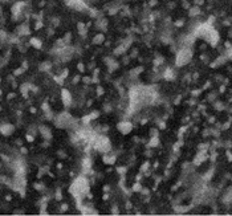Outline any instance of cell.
<instances>
[{
	"mask_svg": "<svg viewBox=\"0 0 232 216\" xmlns=\"http://www.w3.org/2000/svg\"><path fill=\"white\" fill-rule=\"evenodd\" d=\"M88 190H89V184L85 178L76 179V182L72 184V187H70V191H72L76 196H81V195L86 194Z\"/></svg>",
	"mask_w": 232,
	"mask_h": 216,
	"instance_id": "1",
	"label": "cell"
},
{
	"mask_svg": "<svg viewBox=\"0 0 232 216\" xmlns=\"http://www.w3.org/2000/svg\"><path fill=\"white\" fill-rule=\"evenodd\" d=\"M192 59V52L190 49H182L180 52L176 56V65L182 67V65H186L191 61Z\"/></svg>",
	"mask_w": 232,
	"mask_h": 216,
	"instance_id": "2",
	"label": "cell"
},
{
	"mask_svg": "<svg viewBox=\"0 0 232 216\" xmlns=\"http://www.w3.org/2000/svg\"><path fill=\"white\" fill-rule=\"evenodd\" d=\"M96 149L98 151L102 152H106L110 150V142L106 137H97V141H96Z\"/></svg>",
	"mask_w": 232,
	"mask_h": 216,
	"instance_id": "3",
	"label": "cell"
},
{
	"mask_svg": "<svg viewBox=\"0 0 232 216\" xmlns=\"http://www.w3.org/2000/svg\"><path fill=\"white\" fill-rule=\"evenodd\" d=\"M61 97H62V102H64L65 106H69V105L72 104V96H70L69 90L62 89V90H61Z\"/></svg>",
	"mask_w": 232,
	"mask_h": 216,
	"instance_id": "4",
	"label": "cell"
},
{
	"mask_svg": "<svg viewBox=\"0 0 232 216\" xmlns=\"http://www.w3.org/2000/svg\"><path fill=\"white\" fill-rule=\"evenodd\" d=\"M133 129V125L130 122H121L118 125V130L121 131L122 134H129V131Z\"/></svg>",
	"mask_w": 232,
	"mask_h": 216,
	"instance_id": "5",
	"label": "cell"
},
{
	"mask_svg": "<svg viewBox=\"0 0 232 216\" xmlns=\"http://www.w3.org/2000/svg\"><path fill=\"white\" fill-rule=\"evenodd\" d=\"M0 131H1L3 135H11V134L14 133V126L12 125H3L1 127H0Z\"/></svg>",
	"mask_w": 232,
	"mask_h": 216,
	"instance_id": "6",
	"label": "cell"
},
{
	"mask_svg": "<svg viewBox=\"0 0 232 216\" xmlns=\"http://www.w3.org/2000/svg\"><path fill=\"white\" fill-rule=\"evenodd\" d=\"M40 131H41V134H43V135H45V138H47V139H49V138L52 137L51 131H49L47 127H41V129H40Z\"/></svg>",
	"mask_w": 232,
	"mask_h": 216,
	"instance_id": "7",
	"label": "cell"
},
{
	"mask_svg": "<svg viewBox=\"0 0 232 216\" xmlns=\"http://www.w3.org/2000/svg\"><path fill=\"white\" fill-rule=\"evenodd\" d=\"M102 41H104V35H97L96 37H94L93 43H94V44H101Z\"/></svg>",
	"mask_w": 232,
	"mask_h": 216,
	"instance_id": "8",
	"label": "cell"
},
{
	"mask_svg": "<svg viewBox=\"0 0 232 216\" xmlns=\"http://www.w3.org/2000/svg\"><path fill=\"white\" fill-rule=\"evenodd\" d=\"M31 44H32V45H35L36 48H41V43H40V40H39V39H32V40H31Z\"/></svg>",
	"mask_w": 232,
	"mask_h": 216,
	"instance_id": "9",
	"label": "cell"
},
{
	"mask_svg": "<svg viewBox=\"0 0 232 216\" xmlns=\"http://www.w3.org/2000/svg\"><path fill=\"white\" fill-rule=\"evenodd\" d=\"M104 162L105 163H114L115 158L114 157H104Z\"/></svg>",
	"mask_w": 232,
	"mask_h": 216,
	"instance_id": "10",
	"label": "cell"
},
{
	"mask_svg": "<svg viewBox=\"0 0 232 216\" xmlns=\"http://www.w3.org/2000/svg\"><path fill=\"white\" fill-rule=\"evenodd\" d=\"M198 14H200V11H199V8H198V7H195V8L191 9V15H198Z\"/></svg>",
	"mask_w": 232,
	"mask_h": 216,
	"instance_id": "11",
	"label": "cell"
},
{
	"mask_svg": "<svg viewBox=\"0 0 232 216\" xmlns=\"http://www.w3.org/2000/svg\"><path fill=\"white\" fill-rule=\"evenodd\" d=\"M166 73H167V74H165V77L167 78V80H170V77H173V70H170V69H168Z\"/></svg>",
	"mask_w": 232,
	"mask_h": 216,
	"instance_id": "12",
	"label": "cell"
},
{
	"mask_svg": "<svg viewBox=\"0 0 232 216\" xmlns=\"http://www.w3.org/2000/svg\"><path fill=\"white\" fill-rule=\"evenodd\" d=\"M133 190H134V191H141V184H138V183H137V184H134Z\"/></svg>",
	"mask_w": 232,
	"mask_h": 216,
	"instance_id": "13",
	"label": "cell"
},
{
	"mask_svg": "<svg viewBox=\"0 0 232 216\" xmlns=\"http://www.w3.org/2000/svg\"><path fill=\"white\" fill-rule=\"evenodd\" d=\"M96 117H98V112H93L90 114V118H96Z\"/></svg>",
	"mask_w": 232,
	"mask_h": 216,
	"instance_id": "14",
	"label": "cell"
},
{
	"mask_svg": "<svg viewBox=\"0 0 232 216\" xmlns=\"http://www.w3.org/2000/svg\"><path fill=\"white\" fill-rule=\"evenodd\" d=\"M27 141L28 142H32L33 141V137L32 135H27Z\"/></svg>",
	"mask_w": 232,
	"mask_h": 216,
	"instance_id": "15",
	"label": "cell"
},
{
	"mask_svg": "<svg viewBox=\"0 0 232 216\" xmlns=\"http://www.w3.org/2000/svg\"><path fill=\"white\" fill-rule=\"evenodd\" d=\"M227 157H228V159H229V160H231V152H229V151H228V152H227Z\"/></svg>",
	"mask_w": 232,
	"mask_h": 216,
	"instance_id": "16",
	"label": "cell"
}]
</instances>
